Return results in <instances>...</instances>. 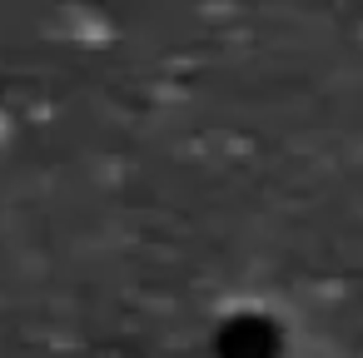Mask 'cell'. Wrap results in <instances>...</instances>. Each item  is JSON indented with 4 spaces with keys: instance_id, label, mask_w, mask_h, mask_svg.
Masks as SVG:
<instances>
[{
    "instance_id": "obj_1",
    "label": "cell",
    "mask_w": 363,
    "mask_h": 358,
    "mask_svg": "<svg viewBox=\"0 0 363 358\" xmlns=\"http://www.w3.org/2000/svg\"><path fill=\"white\" fill-rule=\"evenodd\" d=\"M219 358H279V328L269 318H234L219 333Z\"/></svg>"
}]
</instances>
